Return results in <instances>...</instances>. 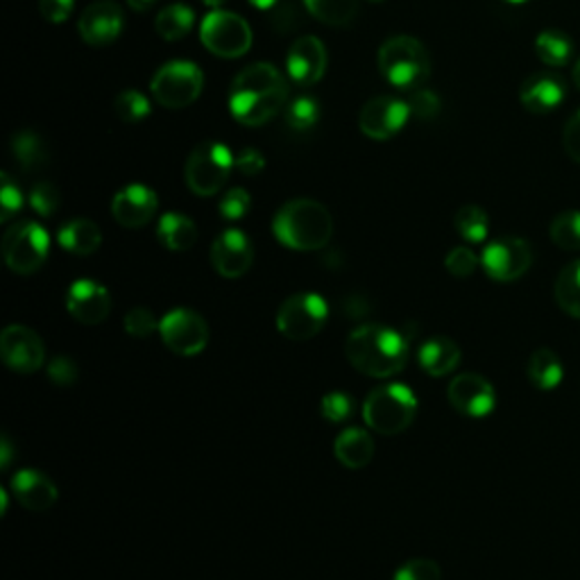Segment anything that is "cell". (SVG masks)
<instances>
[{"instance_id": "6da1fadb", "label": "cell", "mask_w": 580, "mask_h": 580, "mask_svg": "<svg viewBox=\"0 0 580 580\" xmlns=\"http://www.w3.org/2000/svg\"><path fill=\"white\" fill-rule=\"evenodd\" d=\"M288 102L286 78L266 62L252 64L238 73L230 93L232 116L247 125L261 128L273 121Z\"/></svg>"}, {"instance_id": "7a4b0ae2", "label": "cell", "mask_w": 580, "mask_h": 580, "mask_svg": "<svg viewBox=\"0 0 580 580\" xmlns=\"http://www.w3.org/2000/svg\"><path fill=\"white\" fill-rule=\"evenodd\" d=\"M345 356L365 377L390 379L399 375L410 356L408 338L386 325H360L345 340Z\"/></svg>"}, {"instance_id": "3957f363", "label": "cell", "mask_w": 580, "mask_h": 580, "mask_svg": "<svg viewBox=\"0 0 580 580\" xmlns=\"http://www.w3.org/2000/svg\"><path fill=\"white\" fill-rule=\"evenodd\" d=\"M273 232L284 247L318 252L325 250L334 236V218L329 208L318 200L297 197L277 211Z\"/></svg>"}, {"instance_id": "277c9868", "label": "cell", "mask_w": 580, "mask_h": 580, "mask_svg": "<svg viewBox=\"0 0 580 580\" xmlns=\"http://www.w3.org/2000/svg\"><path fill=\"white\" fill-rule=\"evenodd\" d=\"M379 71L393 87L415 91L427 82L431 58L425 43L408 34H397L379 48Z\"/></svg>"}, {"instance_id": "5b68a950", "label": "cell", "mask_w": 580, "mask_h": 580, "mask_svg": "<svg viewBox=\"0 0 580 580\" xmlns=\"http://www.w3.org/2000/svg\"><path fill=\"white\" fill-rule=\"evenodd\" d=\"M417 415V397L404 384L375 388L365 397V425L381 436H397L406 431Z\"/></svg>"}, {"instance_id": "8992f818", "label": "cell", "mask_w": 580, "mask_h": 580, "mask_svg": "<svg viewBox=\"0 0 580 580\" xmlns=\"http://www.w3.org/2000/svg\"><path fill=\"white\" fill-rule=\"evenodd\" d=\"M234 169V154L225 143H200L186 162L184 177L195 195H216L230 180Z\"/></svg>"}, {"instance_id": "52a82bcc", "label": "cell", "mask_w": 580, "mask_h": 580, "mask_svg": "<svg viewBox=\"0 0 580 580\" xmlns=\"http://www.w3.org/2000/svg\"><path fill=\"white\" fill-rule=\"evenodd\" d=\"M329 320V306L318 293H297L277 311V329L288 340H311Z\"/></svg>"}, {"instance_id": "ba28073f", "label": "cell", "mask_w": 580, "mask_h": 580, "mask_svg": "<svg viewBox=\"0 0 580 580\" xmlns=\"http://www.w3.org/2000/svg\"><path fill=\"white\" fill-rule=\"evenodd\" d=\"M200 39L211 55L236 60L250 50L252 30L243 17L225 10H214L202 21Z\"/></svg>"}, {"instance_id": "9c48e42d", "label": "cell", "mask_w": 580, "mask_h": 580, "mask_svg": "<svg viewBox=\"0 0 580 580\" xmlns=\"http://www.w3.org/2000/svg\"><path fill=\"white\" fill-rule=\"evenodd\" d=\"M202 71L193 62H169L154 73L150 91L166 110H184L202 93Z\"/></svg>"}, {"instance_id": "30bf717a", "label": "cell", "mask_w": 580, "mask_h": 580, "mask_svg": "<svg viewBox=\"0 0 580 580\" xmlns=\"http://www.w3.org/2000/svg\"><path fill=\"white\" fill-rule=\"evenodd\" d=\"M50 250L48 232L37 223H19L10 227L3 236V258L8 268L17 275H32L37 273Z\"/></svg>"}, {"instance_id": "8fae6325", "label": "cell", "mask_w": 580, "mask_h": 580, "mask_svg": "<svg viewBox=\"0 0 580 580\" xmlns=\"http://www.w3.org/2000/svg\"><path fill=\"white\" fill-rule=\"evenodd\" d=\"M481 266L492 282L510 284L529 273L533 266V250L523 238L501 236L486 245L481 254Z\"/></svg>"}, {"instance_id": "7c38bea8", "label": "cell", "mask_w": 580, "mask_h": 580, "mask_svg": "<svg viewBox=\"0 0 580 580\" xmlns=\"http://www.w3.org/2000/svg\"><path fill=\"white\" fill-rule=\"evenodd\" d=\"M160 336L173 354L191 358L206 349L208 325L200 313L191 308H173L162 318Z\"/></svg>"}, {"instance_id": "4fadbf2b", "label": "cell", "mask_w": 580, "mask_h": 580, "mask_svg": "<svg viewBox=\"0 0 580 580\" xmlns=\"http://www.w3.org/2000/svg\"><path fill=\"white\" fill-rule=\"evenodd\" d=\"M408 116L410 110L406 100L393 95H377L363 104L358 128L365 136H370L375 141H386L393 139L397 132H401Z\"/></svg>"}, {"instance_id": "5bb4252c", "label": "cell", "mask_w": 580, "mask_h": 580, "mask_svg": "<svg viewBox=\"0 0 580 580\" xmlns=\"http://www.w3.org/2000/svg\"><path fill=\"white\" fill-rule=\"evenodd\" d=\"M0 356L6 365L19 375H32L41 370L45 360V347L37 332L23 325H12L0 334Z\"/></svg>"}, {"instance_id": "9a60e30c", "label": "cell", "mask_w": 580, "mask_h": 580, "mask_svg": "<svg viewBox=\"0 0 580 580\" xmlns=\"http://www.w3.org/2000/svg\"><path fill=\"white\" fill-rule=\"evenodd\" d=\"M447 397H449V404L460 415H467V417H486L495 410V404H497L492 384L477 373L456 375L449 384Z\"/></svg>"}, {"instance_id": "2e32d148", "label": "cell", "mask_w": 580, "mask_h": 580, "mask_svg": "<svg viewBox=\"0 0 580 580\" xmlns=\"http://www.w3.org/2000/svg\"><path fill=\"white\" fill-rule=\"evenodd\" d=\"M67 311L80 325H102L112 311L110 291L93 279H78L67 293Z\"/></svg>"}, {"instance_id": "e0dca14e", "label": "cell", "mask_w": 580, "mask_h": 580, "mask_svg": "<svg viewBox=\"0 0 580 580\" xmlns=\"http://www.w3.org/2000/svg\"><path fill=\"white\" fill-rule=\"evenodd\" d=\"M254 263V247L238 230L223 232L211 245V266L225 279L243 277Z\"/></svg>"}, {"instance_id": "ac0fdd59", "label": "cell", "mask_w": 580, "mask_h": 580, "mask_svg": "<svg viewBox=\"0 0 580 580\" xmlns=\"http://www.w3.org/2000/svg\"><path fill=\"white\" fill-rule=\"evenodd\" d=\"M288 75L299 87H313L327 71V48L318 37H299L286 58Z\"/></svg>"}, {"instance_id": "d6986e66", "label": "cell", "mask_w": 580, "mask_h": 580, "mask_svg": "<svg viewBox=\"0 0 580 580\" xmlns=\"http://www.w3.org/2000/svg\"><path fill=\"white\" fill-rule=\"evenodd\" d=\"M123 28H125L123 10L116 3H112V0H100V3L89 6L78 21L80 37L89 45L114 43L121 37Z\"/></svg>"}, {"instance_id": "ffe728a7", "label": "cell", "mask_w": 580, "mask_h": 580, "mask_svg": "<svg viewBox=\"0 0 580 580\" xmlns=\"http://www.w3.org/2000/svg\"><path fill=\"white\" fill-rule=\"evenodd\" d=\"M156 208H160L156 193L143 184H130L121 189L112 200L114 221L128 230H139L147 225L154 218Z\"/></svg>"}, {"instance_id": "44dd1931", "label": "cell", "mask_w": 580, "mask_h": 580, "mask_svg": "<svg viewBox=\"0 0 580 580\" xmlns=\"http://www.w3.org/2000/svg\"><path fill=\"white\" fill-rule=\"evenodd\" d=\"M567 87L556 73H533L526 78L519 91V100L531 114H549L558 110L564 100Z\"/></svg>"}, {"instance_id": "7402d4cb", "label": "cell", "mask_w": 580, "mask_h": 580, "mask_svg": "<svg viewBox=\"0 0 580 580\" xmlns=\"http://www.w3.org/2000/svg\"><path fill=\"white\" fill-rule=\"evenodd\" d=\"M14 499L30 512H45L58 503V488L45 474L37 469H21L12 479Z\"/></svg>"}, {"instance_id": "603a6c76", "label": "cell", "mask_w": 580, "mask_h": 580, "mask_svg": "<svg viewBox=\"0 0 580 580\" xmlns=\"http://www.w3.org/2000/svg\"><path fill=\"white\" fill-rule=\"evenodd\" d=\"M421 370L431 377H447L460 365V347L447 336H434L419 347Z\"/></svg>"}, {"instance_id": "cb8c5ba5", "label": "cell", "mask_w": 580, "mask_h": 580, "mask_svg": "<svg viewBox=\"0 0 580 580\" xmlns=\"http://www.w3.org/2000/svg\"><path fill=\"white\" fill-rule=\"evenodd\" d=\"M334 454L340 465L349 469H363L375 458V440L365 429H345L334 445Z\"/></svg>"}, {"instance_id": "d4e9b609", "label": "cell", "mask_w": 580, "mask_h": 580, "mask_svg": "<svg viewBox=\"0 0 580 580\" xmlns=\"http://www.w3.org/2000/svg\"><path fill=\"white\" fill-rule=\"evenodd\" d=\"M526 375H529V381L542 390V393H551L562 384V375H564V367L560 356L549 349V347H540L531 354L529 365H526Z\"/></svg>"}, {"instance_id": "484cf974", "label": "cell", "mask_w": 580, "mask_h": 580, "mask_svg": "<svg viewBox=\"0 0 580 580\" xmlns=\"http://www.w3.org/2000/svg\"><path fill=\"white\" fill-rule=\"evenodd\" d=\"M60 245L75 254V256H89L93 252H98V247L102 245V232L93 221L87 218H78L67 223L60 234H58Z\"/></svg>"}, {"instance_id": "4316f807", "label": "cell", "mask_w": 580, "mask_h": 580, "mask_svg": "<svg viewBox=\"0 0 580 580\" xmlns=\"http://www.w3.org/2000/svg\"><path fill=\"white\" fill-rule=\"evenodd\" d=\"M156 238L171 252H189L197 241V227L189 216L164 214L156 227Z\"/></svg>"}, {"instance_id": "83f0119b", "label": "cell", "mask_w": 580, "mask_h": 580, "mask_svg": "<svg viewBox=\"0 0 580 580\" xmlns=\"http://www.w3.org/2000/svg\"><path fill=\"white\" fill-rule=\"evenodd\" d=\"M304 6L313 19L332 28L349 26L358 14V0H304Z\"/></svg>"}, {"instance_id": "f1b7e54d", "label": "cell", "mask_w": 580, "mask_h": 580, "mask_svg": "<svg viewBox=\"0 0 580 580\" xmlns=\"http://www.w3.org/2000/svg\"><path fill=\"white\" fill-rule=\"evenodd\" d=\"M12 154L26 173L39 171L48 164V150H45L41 136L34 134L32 130H23V132L14 134Z\"/></svg>"}, {"instance_id": "f546056e", "label": "cell", "mask_w": 580, "mask_h": 580, "mask_svg": "<svg viewBox=\"0 0 580 580\" xmlns=\"http://www.w3.org/2000/svg\"><path fill=\"white\" fill-rule=\"evenodd\" d=\"M193 23H195L193 10L189 6L175 3L160 12V17L154 21V30L166 41H180L193 30Z\"/></svg>"}, {"instance_id": "4dcf8cb0", "label": "cell", "mask_w": 580, "mask_h": 580, "mask_svg": "<svg viewBox=\"0 0 580 580\" xmlns=\"http://www.w3.org/2000/svg\"><path fill=\"white\" fill-rule=\"evenodd\" d=\"M553 295L558 306L567 315L580 320V261H573L567 268H562V273L556 279Z\"/></svg>"}, {"instance_id": "1f68e13d", "label": "cell", "mask_w": 580, "mask_h": 580, "mask_svg": "<svg viewBox=\"0 0 580 580\" xmlns=\"http://www.w3.org/2000/svg\"><path fill=\"white\" fill-rule=\"evenodd\" d=\"M536 52L538 58L547 64V67H567L571 62L573 55V43L571 39L560 32V30H545L538 39H536Z\"/></svg>"}, {"instance_id": "d6a6232c", "label": "cell", "mask_w": 580, "mask_h": 580, "mask_svg": "<svg viewBox=\"0 0 580 580\" xmlns=\"http://www.w3.org/2000/svg\"><path fill=\"white\" fill-rule=\"evenodd\" d=\"M454 225H456V232L467 243H484L490 232V218L486 211L477 204H467V206L458 208Z\"/></svg>"}, {"instance_id": "836d02e7", "label": "cell", "mask_w": 580, "mask_h": 580, "mask_svg": "<svg viewBox=\"0 0 580 580\" xmlns=\"http://www.w3.org/2000/svg\"><path fill=\"white\" fill-rule=\"evenodd\" d=\"M551 241L567 252L580 250V211H564L549 227Z\"/></svg>"}, {"instance_id": "e575fe53", "label": "cell", "mask_w": 580, "mask_h": 580, "mask_svg": "<svg viewBox=\"0 0 580 580\" xmlns=\"http://www.w3.org/2000/svg\"><path fill=\"white\" fill-rule=\"evenodd\" d=\"M114 114L123 123H130V125L141 123L150 114V100L136 89H125L114 100Z\"/></svg>"}, {"instance_id": "d590c367", "label": "cell", "mask_w": 580, "mask_h": 580, "mask_svg": "<svg viewBox=\"0 0 580 580\" xmlns=\"http://www.w3.org/2000/svg\"><path fill=\"white\" fill-rule=\"evenodd\" d=\"M318 119H320V108H318V102H315L311 95L295 98L288 104V110H286V123L295 132L313 130L315 123H318Z\"/></svg>"}, {"instance_id": "8d00e7d4", "label": "cell", "mask_w": 580, "mask_h": 580, "mask_svg": "<svg viewBox=\"0 0 580 580\" xmlns=\"http://www.w3.org/2000/svg\"><path fill=\"white\" fill-rule=\"evenodd\" d=\"M160 325H162V320H156L154 313L143 306L132 308L123 320V329L132 338H150L160 332Z\"/></svg>"}, {"instance_id": "74e56055", "label": "cell", "mask_w": 580, "mask_h": 580, "mask_svg": "<svg viewBox=\"0 0 580 580\" xmlns=\"http://www.w3.org/2000/svg\"><path fill=\"white\" fill-rule=\"evenodd\" d=\"M30 206L41 218H50L60 208V189L52 182H39L30 191Z\"/></svg>"}, {"instance_id": "f35d334b", "label": "cell", "mask_w": 580, "mask_h": 580, "mask_svg": "<svg viewBox=\"0 0 580 580\" xmlns=\"http://www.w3.org/2000/svg\"><path fill=\"white\" fill-rule=\"evenodd\" d=\"M23 206V193L10 173L0 175V221H12Z\"/></svg>"}, {"instance_id": "ab89813d", "label": "cell", "mask_w": 580, "mask_h": 580, "mask_svg": "<svg viewBox=\"0 0 580 580\" xmlns=\"http://www.w3.org/2000/svg\"><path fill=\"white\" fill-rule=\"evenodd\" d=\"M479 263H481V261H479L477 254H474L469 247L460 245V247H454V250L447 254V258H445V268H447L449 275L465 279V277H469V275L477 273Z\"/></svg>"}, {"instance_id": "60d3db41", "label": "cell", "mask_w": 580, "mask_h": 580, "mask_svg": "<svg viewBox=\"0 0 580 580\" xmlns=\"http://www.w3.org/2000/svg\"><path fill=\"white\" fill-rule=\"evenodd\" d=\"M408 104V110L413 116L421 119V121H429V119H436L440 114V98L429 91V89H415L410 93V98L406 100Z\"/></svg>"}, {"instance_id": "b9f144b4", "label": "cell", "mask_w": 580, "mask_h": 580, "mask_svg": "<svg viewBox=\"0 0 580 580\" xmlns=\"http://www.w3.org/2000/svg\"><path fill=\"white\" fill-rule=\"evenodd\" d=\"M250 206H252L250 193H247L245 189L236 186V189H232V191H227V193L223 195V200H221V204H218V211H221V216H223L225 221H232V223H234V221H241V218L247 216Z\"/></svg>"}, {"instance_id": "7bdbcfd3", "label": "cell", "mask_w": 580, "mask_h": 580, "mask_svg": "<svg viewBox=\"0 0 580 580\" xmlns=\"http://www.w3.org/2000/svg\"><path fill=\"white\" fill-rule=\"evenodd\" d=\"M320 408H323V417L334 421V425H340V421H345V419H349L354 415L356 404H354V399L347 393L336 390V393H329V395L323 397Z\"/></svg>"}, {"instance_id": "ee69618b", "label": "cell", "mask_w": 580, "mask_h": 580, "mask_svg": "<svg viewBox=\"0 0 580 580\" xmlns=\"http://www.w3.org/2000/svg\"><path fill=\"white\" fill-rule=\"evenodd\" d=\"M393 580H440V567L429 558H415L401 564Z\"/></svg>"}, {"instance_id": "f6af8a7d", "label": "cell", "mask_w": 580, "mask_h": 580, "mask_svg": "<svg viewBox=\"0 0 580 580\" xmlns=\"http://www.w3.org/2000/svg\"><path fill=\"white\" fill-rule=\"evenodd\" d=\"M78 377H80L78 363L67 354H58L48 363V379L55 386H62V388L73 386L78 381Z\"/></svg>"}, {"instance_id": "bcb514c9", "label": "cell", "mask_w": 580, "mask_h": 580, "mask_svg": "<svg viewBox=\"0 0 580 580\" xmlns=\"http://www.w3.org/2000/svg\"><path fill=\"white\" fill-rule=\"evenodd\" d=\"M75 8V0H39V12L48 23H64Z\"/></svg>"}, {"instance_id": "7dc6e473", "label": "cell", "mask_w": 580, "mask_h": 580, "mask_svg": "<svg viewBox=\"0 0 580 580\" xmlns=\"http://www.w3.org/2000/svg\"><path fill=\"white\" fill-rule=\"evenodd\" d=\"M271 26H273L277 32H282V34L297 30V26H299V14H297L295 6H293V3H282V0H279V3L273 8Z\"/></svg>"}, {"instance_id": "c3c4849f", "label": "cell", "mask_w": 580, "mask_h": 580, "mask_svg": "<svg viewBox=\"0 0 580 580\" xmlns=\"http://www.w3.org/2000/svg\"><path fill=\"white\" fill-rule=\"evenodd\" d=\"M562 145L571 162L580 164V110L567 121L564 134H562Z\"/></svg>"}, {"instance_id": "681fc988", "label": "cell", "mask_w": 580, "mask_h": 580, "mask_svg": "<svg viewBox=\"0 0 580 580\" xmlns=\"http://www.w3.org/2000/svg\"><path fill=\"white\" fill-rule=\"evenodd\" d=\"M234 166H236L243 175L252 177V175H258V173L263 171V166H266V160H263V154H261L258 150L245 147V150H241V152L236 154Z\"/></svg>"}, {"instance_id": "f907efd6", "label": "cell", "mask_w": 580, "mask_h": 580, "mask_svg": "<svg viewBox=\"0 0 580 580\" xmlns=\"http://www.w3.org/2000/svg\"><path fill=\"white\" fill-rule=\"evenodd\" d=\"M343 311L349 315L352 320H360V318H365V315H370L373 306H370V299H365L360 295H352L343 302Z\"/></svg>"}, {"instance_id": "816d5d0a", "label": "cell", "mask_w": 580, "mask_h": 580, "mask_svg": "<svg viewBox=\"0 0 580 580\" xmlns=\"http://www.w3.org/2000/svg\"><path fill=\"white\" fill-rule=\"evenodd\" d=\"M154 3H156V0H128V6H130L134 12H147Z\"/></svg>"}, {"instance_id": "f5cc1de1", "label": "cell", "mask_w": 580, "mask_h": 580, "mask_svg": "<svg viewBox=\"0 0 580 580\" xmlns=\"http://www.w3.org/2000/svg\"><path fill=\"white\" fill-rule=\"evenodd\" d=\"M0 449H3V458H0V467H8L10 460H12V445L8 438H3V445H0Z\"/></svg>"}, {"instance_id": "db71d44e", "label": "cell", "mask_w": 580, "mask_h": 580, "mask_svg": "<svg viewBox=\"0 0 580 580\" xmlns=\"http://www.w3.org/2000/svg\"><path fill=\"white\" fill-rule=\"evenodd\" d=\"M279 0H250V6L256 10H273Z\"/></svg>"}, {"instance_id": "11a10c76", "label": "cell", "mask_w": 580, "mask_h": 580, "mask_svg": "<svg viewBox=\"0 0 580 580\" xmlns=\"http://www.w3.org/2000/svg\"><path fill=\"white\" fill-rule=\"evenodd\" d=\"M202 3H204L206 8H214V10H221V6H225V3H227V0H202Z\"/></svg>"}, {"instance_id": "9f6ffc18", "label": "cell", "mask_w": 580, "mask_h": 580, "mask_svg": "<svg viewBox=\"0 0 580 580\" xmlns=\"http://www.w3.org/2000/svg\"><path fill=\"white\" fill-rule=\"evenodd\" d=\"M573 84L580 89V60H578L576 67H573Z\"/></svg>"}, {"instance_id": "6f0895ef", "label": "cell", "mask_w": 580, "mask_h": 580, "mask_svg": "<svg viewBox=\"0 0 580 580\" xmlns=\"http://www.w3.org/2000/svg\"><path fill=\"white\" fill-rule=\"evenodd\" d=\"M508 3H526V0H508Z\"/></svg>"}, {"instance_id": "680465c9", "label": "cell", "mask_w": 580, "mask_h": 580, "mask_svg": "<svg viewBox=\"0 0 580 580\" xmlns=\"http://www.w3.org/2000/svg\"><path fill=\"white\" fill-rule=\"evenodd\" d=\"M370 3H384V0H370Z\"/></svg>"}]
</instances>
